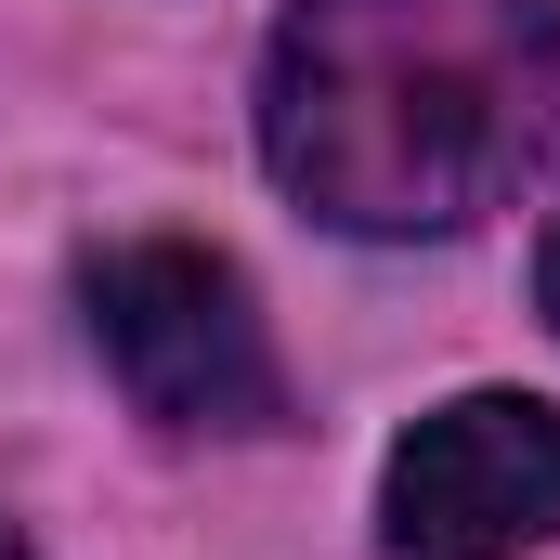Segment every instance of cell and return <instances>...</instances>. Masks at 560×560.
Listing matches in <instances>:
<instances>
[{
    "label": "cell",
    "mask_w": 560,
    "mask_h": 560,
    "mask_svg": "<svg viewBox=\"0 0 560 560\" xmlns=\"http://www.w3.org/2000/svg\"><path fill=\"white\" fill-rule=\"evenodd\" d=\"M560 535V418L535 392H456L378 469L392 560H522Z\"/></svg>",
    "instance_id": "obj_3"
},
{
    "label": "cell",
    "mask_w": 560,
    "mask_h": 560,
    "mask_svg": "<svg viewBox=\"0 0 560 560\" xmlns=\"http://www.w3.org/2000/svg\"><path fill=\"white\" fill-rule=\"evenodd\" d=\"M79 313H92V352L105 378L131 392L156 430H248L287 418V365H275V326L248 275L196 235H131V248H92L79 261Z\"/></svg>",
    "instance_id": "obj_2"
},
{
    "label": "cell",
    "mask_w": 560,
    "mask_h": 560,
    "mask_svg": "<svg viewBox=\"0 0 560 560\" xmlns=\"http://www.w3.org/2000/svg\"><path fill=\"white\" fill-rule=\"evenodd\" d=\"M560 118V0H287L261 156L339 235H456Z\"/></svg>",
    "instance_id": "obj_1"
},
{
    "label": "cell",
    "mask_w": 560,
    "mask_h": 560,
    "mask_svg": "<svg viewBox=\"0 0 560 560\" xmlns=\"http://www.w3.org/2000/svg\"><path fill=\"white\" fill-rule=\"evenodd\" d=\"M535 300H548V326H560V222H548V248H535Z\"/></svg>",
    "instance_id": "obj_4"
},
{
    "label": "cell",
    "mask_w": 560,
    "mask_h": 560,
    "mask_svg": "<svg viewBox=\"0 0 560 560\" xmlns=\"http://www.w3.org/2000/svg\"><path fill=\"white\" fill-rule=\"evenodd\" d=\"M0 560H26V548H13V522H0Z\"/></svg>",
    "instance_id": "obj_5"
}]
</instances>
